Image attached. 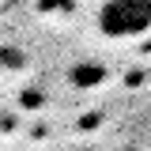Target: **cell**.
<instances>
[{"label":"cell","instance_id":"6da1fadb","mask_svg":"<svg viewBox=\"0 0 151 151\" xmlns=\"http://www.w3.org/2000/svg\"><path fill=\"white\" fill-rule=\"evenodd\" d=\"M98 34L110 42H132L151 30V0H102L94 12Z\"/></svg>","mask_w":151,"mask_h":151}]
</instances>
